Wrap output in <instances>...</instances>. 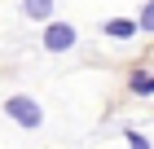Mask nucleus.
<instances>
[{
  "label": "nucleus",
  "instance_id": "nucleus-5",
  "mask_svg": "<svg viewBox=\"0 0 154 149\" xmlns=\"http://www.w3.org/2000/svg\"><path fill=\"white\" fill-rule=\"evenodd\" d=\"M128 88L137 92V97H145V92H154V75H132V79H128Z\"/></svg>",
  "mask_w": 154,
  "mask_h": 149
},
{
  "label": "nucleus",
  "instance_id": "nucleus-4",
  "mask_svg": "<svg viewBox=\"0 0 154 149\" xmlns=\"http://www.w3.org/2000/svg\"><path fill=\"white\" fill-rule=\"evenodd\" d=\"M22 13H26V18H40V22H44L48 13H53V0H22Z\"/></svg>",
  "mask_w": 154,
  "mask_h": 149
},
{
  "label": "nucleus",
  "instance_id": "nucleus-1",
  "mask_svg": "<svg viewBox=\"0 0 154 149\" xmlns=\"http://www.w3.org/2000/svg\"><path fill=\"white\" fill-rule=\"evenodd\" d=\"M5 110H9L13 123H22V127H40V123H44V114H40V105L31 101V97H9Z\"/></svg>",
  "mask_w": 154,
  "mask_h": 149
},
{
  "label": "nucleus",
  "instance_id": "nucleus-6",
  "mask_svg": "<svg viewBox=\"0 0 154 149\" xmlns=\"http://www.w3.org/2000/svg\"><path fill=\"white\" fill-rule=\"evenodd\" d=\"M137 22H141V31H154V0L141 9V18H137Z\"/></svg>",
  "mask_w": 154,
  "mask_h": 149
},
{
  "label": "nucleus",
  "instance_id": "nucleus-7",
  "mask_svg": "<svg viewBox=\"0 0 154 149\" xmlns=\"http://www.w3.org/2000/svg\"><path fill=\"white\" fill-rule=\"evenodd\" d=\"M128 149H150V140H145L141 132H128Z\"/></svg>",
  "mask_w": 154,
  "mask_h": 149
},
{
  "label": "nucleus",
  "instance_id": "nucleus-2",
  "mask_svg": "<svg viewBox=\"0 0 154 149\" xmlns=\"http://www.w3.org/2000/svg\"><path fill=\"white\" fill-rule=\"evenodd\" d=\"M44 48L48 53H66V48H75V26L71 22H53L44 31Z\"/></svg>",
  "mask_w": 154,
  "mask_h": 149
},
{
  "label": "nucleus",
  "instance_id": "nucleus-3",
  "mask_svg": "<svg viewBox=\"0 0 154 149\" xmlns=\"http://www.w3.org/2000/svg\"><path fill=\"white\" fill-rule=\"evenodd\" d=\"M141 31V22H128V18H115V22H106V35H115V40H128V35Z\"/></svg>",
  "mask_w": 154,
  "mask_h": 149
}]
</instances>
